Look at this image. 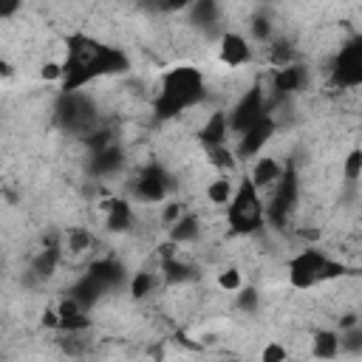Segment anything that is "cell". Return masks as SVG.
<instances>
[{
	"mask_svg": "<svg viewBox=\"0 0 362 362\" xmlns=\"http://www.w3.org/2000/svg\"><path fill=\"white\" fill-rule=\"evenodd\" d=\"M204 74L192 65H175L158 76V96H156V116L173 119L192 110L204 99Z\"/></svg>",
	"mask_w": 362,
	"mask_h": 362,
	"instance_id": "obj_1",
	"label": "cell"
},
{
	"mask_svg": "<svg viewBox=\"0 0 362 362\" xmlns=\"http://www.w3.org/2000/svg\"><path fill=\"white\" fill-rule=\"evenodd\" d=\"M263 201H260V189L255 187V181L246 175L238 181V189L232 195V201L226 204V223L235 235H255L263 226Z\"/></svg>",
	"mask_w": 362,
	"mask_h": 362,
	"instance_id": "obj_2",
	"label": "cell"
},
{
	"mask_svg": "<svg viewBox=\"0 0 362 362\" xmlns=\"http://www.w3.org/2000/svg\"><path fill=\"white\" fill-rule=\"evenodd\" d=\"M328 255L317 246H308L303 252H297L288 260V283L294 288H314L320 283H325V269H328Z\"/></svg>",
	"mask_w": 362,
	"mask_h": 362,
	"instance_id": "obj_3",
	"label": "cell"
},
{
	"mask_svg": "<svg viewBox=\"0 0 362 362\" xmlns=\"http://www.w3.org/2000/svg\"><path fill=\"white\" fill-rule=\"evenodd\" d=\"M331 76L339 88H359L362 85V37L348 40L339 54L334 57Z\"/></svg>",
	"mask_w": 362,
	"mask_h": 362,
	"instance_id": "obj_4",
	"label": "cell"
},
{
	"mask_svg": "<svg viewBox=\"0 0 362 362\" xmlns=\"http://www.w3.org/2000/svg\"><path fill=\"white\" fill-rule=\"evenodd\" d=\"M274 133H277V119H274L272 113H263L260 119H255V122L238 136V144H235L238 158H255V156H260V150L272 141Z\"/></svg>",
	"mask_w": 362,
	"mask_h": 362,
	"instance_id": "obj_5",
	"label": "cell"
},
{
	"mask_svg": "<svg viewBox=\"0 0 362 362\" xmlns=\"http://www.w3.org/2000/svg\"><path fill=\"white\" fill-rule=\"evenodd\" d=\"M263 113H269V107H266V93H263L260 88L246 90V93L238 99V105L229 110L232 133H235V136H240V133H243L255 119H260Z\"/></svg>",
	"mask_w": 362,
	"mask_h": 362,
	"instance_id": "obj_6",
	"label": "cell"
},
{
	"mask_svg": "<svg viewBox=\"0 0 362 362\" xmlns=\"http://www.w3.org/2000/svg\"><path fill=\"white\" fill-rule=\"evenodd\" d=\"M218 59L221 65L226 68H240L252 59V45L249 40L240 34V31H226L221 34V42H218Z\"/></svg>",
	"mask_w": 362,
	"mask_h": 362,
	"instance_id": "obj_7",
	"label": "cell"
},
{
	"mask_svg": "<svg viewBox=\"0 0 362 362\" xmlns=\"http://www.w3.org/2000/svg\"><path fill=\"white\" fill-rule=\"evenodd\" d=\"M232 133V124H229V113L226 110H209V116L201 122L198 127V141L204 144V150L209 147H218V144H226Z\"/></svg>",
	"mask_w": 362,
	"mask_h": 362,
	"instance_id": "obj_8",
	"label": "cell"
},
{
	"mask_svg": "<svg viewBox=\"0 0 362 362\" xmlns=\"http://www.w3.org/2000/svg\"><path fill=\"white\" fill-rule=\"evenodd\" d=\"M283 173H286V167H283V161L277 156H257L249 178L255 181L257 189H274L277 181L283 178Z\"/></svg>",
	"mask_w": 362,
	"mask_h": 362,
	"instance_id": "obj_9",
	"label": "cell"
},
{
	"mask_svg": "<svg viewBox=\"0 0 362 362\" xmlns=\"http://www.w3.org/2000/svg\"><path fill=\"white\" fill-rule=\"evenodd\" d=\"M133 192H136V198H139L141 204H161L164 195H167V187H164L161 173H158L156 167L144 170V173L139 175V181L133 184Z\"/></svg>",
	"mask_w": 362,
	"mask_h": 362,
	"instance_id": "obj_10",
	"label": "cell"
},
{
	"mask_svg": "<svg viewBox=\"0 0 362 362\" xmlns=\"http://www.w3.org/2000/svg\"><path fill=\"white\" fill-rule=\"evenodd\" d=\"M105 212H107L105 226H107L110 232H127V229L133 226V206H130L124 198H110V201H105Z\"/></svg>",
	"mask_w": 362,
	"mask_h": 362,
	"instance_id": "obj_11",
	"label": "cell"
},
{
	"mask_svg": "<svg viewBox=\"0 0 362 362\" xmlns=\"http://www.w3.org/2000/svg\"><path fill=\"white\" fill-rule=\"evenodd\" d=\"M305 79H308V74H305V68L303 65H283L274 76H272V82H274V90L283 96V93H294V90H303L305 88Z\"/></svg>",
	"mask_w": 362,
	"mask_h": 362,
	"instance_id": "obj_12",
	"label": "cell"
},
{
	"mask_svg": "<svg viewBox=\"0 0 362 362\" xmlns=\"http://www.w3.org/2000/svg\"><path fill=\"white\" fill-rule=\"evenodd\" d=\"M235 189H238V184L232 181V173H218V175L204 187V195H206L209 204H215V206H226V204L232 201Z\"/></svg>",
	"mask_w": 362,
	"mask_h": 362,
	"instance_id": "obj_13",
	"label": "cell"
},
{
	"mask_svg": "<svg viewBox=\"0 0 362 362\" xmlns=\"http://www.w3.org/2000/svg\"><path fill=\"white\" fill-rule=\"evenodd\" d=\"M167 232H170V240H175L178 246L195 243V240L201 238V218H198L195 212H184Z\"/></svg>",
	"mask_w": 362,
	"mask_h": 362,
	"instance_id": "obj_14",
	"label": "cell"
},
{
	"mask_svg": "<svg viewBox=\"0 0 362 362\" xmlns=\"http://www.w3.org/2000/svg\"><path fill=\"white\" fill-rule=\"evenodd\" d=\"M59 260H62V246H57V243H48L45 249H40L34 257H31V274L34 277H51L54 272H57V266H59Z\"/></svg>",
	"mask_w": 362,
	"mask_h": 362,
	"instance_id": "obj_15",
	"label": "cell"
},
{
	"mask_svg": "<svg viewBox=\"0 0 362 362\" xmlns=\"http://www.w3.org/2000/svg\"><path fill=\"white\" fill-rule=\"evenodd\" d=\"M311 354L317 359H337L342 354L339 348V331H331V328H320L314 337H311Z\"/></svg>",
	"mask_w": 362,
	"mask_h": 362,
	"instance_id": "obj_16",
	"label": "cell"
},
{
	"mask_svg": "<svg viewBox=\"0 0 362 362\" xmlns=\"http://www.w3.org/2000/svg\"><path fill=\"white\" fill-rule=\"evenodd\" d=\"M206 161H209L218 173H232L235 164H238V153H235L229 144H218V147H209V150H206Z\"/></svg>",
	"mask_w": 362,
	"mask_h": 362,
	"instance_id": "obj_17",
	"label": "cell"
},
{
	"mask_svg": "<svg viewBox=\"0 0 362 362\" xmlns=\"http://www.w3.org/2000/svg\"><path fill=\"white\" fill-rule=\"evenodd\" d=\"M156 286H158V274L150 272V269H141V272H136L133 280H130V294H133L136 300H141V297L153 294Z\"/></svg>",
	"mask_w": 362,
	"mask_h": 362,
	"instance_id": "obj_18",
	"label": "cell"
},
{
	"mask_svg": "<svg viewBox=\"0 0 362 362\" xmlns=\"http://www.w3.org/2000/svg\"><path fill=\"white\" fill-rule=\"evenodd\" d=\"M342 178L345 184H356L362 178V147L348 150V156L342 158Z\"/></svg>",
	"mask_w": 362,
	"mask_h": 362,
	"instance_id": "obj_19",
	"label": "cell"
},
{
	"mask_svg": "<svg viewBox=\"0 0 362 362\" xmlns=\"http://www.w3.org/2000/svg\"><path fill=\"white\" fill-rule=\"evenodd\" d=\"M235 305H238V311H243V314H255L257 305H260V294H257V288H252V286H240V288L235 291Z\"/></svg>",
	"mask_w": 362,
	"mask_h": 362,
	"instance_id": "obj_20",
	"label": "cell"
},
{
	"mask_svg": "<svg viewBox=\"0 0 362 362\" xmlns=\"http://www.w3.org/2000/svg\"><path fill=\"white\" fill-rule=\"evenodd\" d=\"M339 348L345 354H359L362 351V325H351V328H339Z\"/></svg>",
	"mask_w": 362,
	"mask_h": 362,
	"instance_id": "obj_21",
	"label": "cell"
},
{
	"mask_svg": "<svg viewBox=\"0 0 362 362\" xmlns=\"http://www.w3.org/2000/svg\"><path fill=\"white\" fill-rule=\"evenodd\" d=\"M65 246H68V255H85L93 246V238L85 229H71L65 238Z\"/></svg>",
	"mask_w": 362,
	"mask_h": 362,
	"instance_id": "obj_22",
	"label": "cell"
},
{
	"mask_svg": "<svg viewBox=\"0 0 362 362\" xmlns=\"http://www.w3.org/2000/svg\"><path fill=\"white\" fill-rule=\"evenodd\" d=\"M240 286H243V277H240V272H238V269H223V272L218 274V288H221V291L235 294Z\"/></svg>",
	"mask_w": 362,
	"mask_h": 362,
	"instance_id": "obj_23",
	"label": "cell"
},
{
	"mask_svg": "<svg viewBox=\"0 0 362 362\" xmlns=\"http://www.w3.org/2000/svg\"><path fill=\"white\" fill-rule=\"evenodd\" d=\"M249 31H252V37H255V40L272 42V20H269L266 14H257V17H252V23H249Z\"/></svg>",
	"mask_w": 362,
	"mask_h": 362,
	"instance_id": "obj_24",
	"label": "cell"
},
{
	"mask_svg": "<svg viewBox=\"0 0 362 362\" xmlns=\"http://www.w3.org/2000/svg\"><path fill=\"white\" fill-rule=\"evenodd\" d=\"M181 215H184L181 201H167V204H164V209H161V215H158V221H161V223L170 229V226H173V223H175Z\"/></svg>",
	"mask_w": 362,
	"mask_h": 362,
	"instance_id": "obj_25",
	"label": "cell"
},
{
	"mask_svg": "<svg viewBox=\"0 0 362 362\" xmlns=\"http://www.w3.org/2000/svg\"><path fill=\"white\" fill-rule=\"evenodd\" d=\"M62 74H65V65L57 62V59H45L42 68H40V76L48 79V82H62Z\"/></svg>",
	"mask_w": 362,
	"mask_h": 362,
	"instance_id": "obj_26",
	"label": "cell"
},
{
	"mask_svg": "<svg viewBox=\"0 0 362 362\" xmlns=\"http://www.w3.org/2000/svg\"><path fill=\"white\" fill-rule=\"evenodd\" d=\"M260 359H263V362H283V359H288V351H286L283 345H277V342H269V345L260 351Z\"/></svg>",
	"mask_w": 362,
	"mask_h": 362,
	"instance_id": "obj_27",
	"label": "cell"
},
{
	"mask_svg": "<svg viewBox=\"0 0 362 362\" xmlns=\"http://www.w3.org/2000/svg\"><path fill=\"white\" fill-rule=\"evenodd\" d=\"M192 3H195V0H158V6H161L164 11H170V14L184 11V8H192Z\"/></svg>",
	"mask_w": 362,
	"mask_h": 362,
	"instance_id": "obj_28",
	"label": "cell"
},
{
	"mask_svg": "<svg viewBox=\"0 0 362 362\" xmlns=\"http://www.w3.org/2000/svg\"><path fill=\"white\" fill-rule=\"evenodd\" d=\"M20 8H23V0H0V17L3 20H11Z\"/></svg>",
	"mask_w": 362,
	"mask_h": 362,
	"instance_id": "obj_29",
	"label": "cell"
},
{
	"mask_svg": "<svg viewBox=\"0 0 362 362\" xmlns=\"http://www.w3.org/2000/svg\"><path fill=\"white\" fill-rule=\"evenodd\" d=\"M263 3H269V0H263Z\"/></svg>",
	"mask_w": 362,
	"mask_h": 362,
	"instance_id": "obj_30",
	"label": "cell"
},
{
	"mask_svg": "<svg viewBox=\"0 0 362 362\" xmlns=\"http://www.w3.org/2000/svg\"><path fill=\"white\" fill-rule=\"evenodd\" d=\"M359 127H362V122H359Z\"/></svg>",
	"mask_w": 362,
	"mask_h": 362,
	"instance_id": "obj_31",
	"label": "cell"
}]
</instances>
